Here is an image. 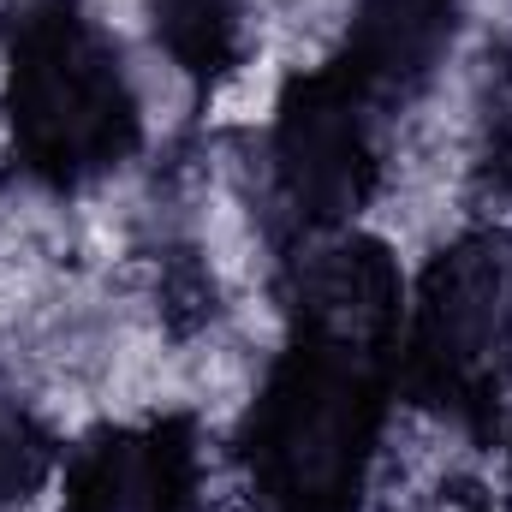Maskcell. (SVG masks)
Here are the masks:
<instances>
[{"instance_id": "2", "label": "cell", "mask_w": 512, "mask_h": 512, "mask_svg": "<svg viewBox=\"0 0 512 512\" xmlns=\"http://www.w3.org/2000/svg\"><path fill=\"white\" fill-rule=\"evenodd\" d=\"M382 423V370L292 346L251 417V477L268 512H352Z\"/></svg>"}, {"instance_id": "8", "label": "cell", "mask_w": 512, "mask_h": 512, "mask_svg": "<svg viewBox=\"0 0 512 512\" xmlns=\"http://www.w3.org/2000/svg\"><path fill=\"white\" fill-rule=\"evenodd\" d=\"M155 30L185 72H227L245 48V0H155Z\"/></svg>"}, {"instance_id": "1", "label": "cell", "mask_w": 512, "mask_h": 512, "mask_svg": "<svg viewBox=\"0 0 512 512\" xmlns=\"http://www.w3.org/2000/svg\"><path fill=\"white\" fill-rule=\"evenodd\" d=\"M6 114L42 179H90L137 143V102L114 42L72 6H36L12 36Z\"/></svg>"}, {"instance_id": "9", "label": "cell", "mask_w": 512, "mask_h": 512, "mask_svg": "<svg viewBox=\"0 0 512 512\" xmlns=\"http://www.w3.org/2000/svg\"><path fill=\"white\" fill-rule=\"evenodd\" d=\"M48 471V441L30 411L0 387V501H24Z\"/></svg>"}, {"instance_id": "5", "label": "cell", "mask_w": 512, "mask_h": 512, "mask_svg": "<svg viewBox=\"0 0 512 512\" xmlns=\"http://www.w3.org/2000/svg\"><path fill=\"white\" fill-rule=\"evenodd\" d=\"M292 316H298V346L387 370L405 316L387 251L370 239H334L310 251L292 274Z\"/></svg>"}, {"instance_id": "3", "label": "cell", "mask_w": 512, "mask_h": 512, "mask_svg": "<svg viewBox=\"0 0 512 512\" xmlns=\"http://www.w3.org/2000/svg\"><path fill=\"white\" fill-rule=\"evenodd\" d=\"M411 382L477 411L512 376V239L471 233L429 262L411 298Z\"/></svg>"}, {"instance_id": "6", "label": "cell", "mask_w": 512, "mask_h": 512, "mask_svg": "<svg viewBox=\"0 0 512 512\" xmlns=\"http://www.w3.org/2000/svg\"><path fill=\"white\" fill-rule=\"evenodd\" d=\"M197 441L185 423H137L96 435L66 471V512H191Z\"/></svg>"}, {"instance_id": "4", "label": "cell", "mask_w": 512, "mask_h": 512, "mask_svg": "<svg viewBox=\"0 0 512 512\" xmlns=\"http://www.w3.org/2000/svg\"><path fill=\"white\" fill-rule=\"evenodd\" d=\"M376 120L382 102H370L340 66H322L286 90L274 120V173L304 221L334 227L364 209L382 173Z\"/></svg>"}, {"instance_id": "7", "label": "cell", "mask_w": 512, "mask_h": 512, "mask_svg": "<svg viewBox=\"0 0 512 512\" xmlns=\"http://www.w3.org/2000/svg\"><path fill=\"white\" fill-rule=\"evenodd\" d=\"M459 24V0H358L346 54L334 60L370 102H405L429 84L435 60L447 54Z\"/></svg>"}, {"instance_id": "10", "label": "cell", "mask_w": 512, "mask_h": 512, "mask_svg": "<svg viewBox=\"0 0 512 512\" xmlns=\"http://www.w3.org/2000/svg\"><path fill=\"white\" fill-rule=\"evenodd\" d=\"M489 155L512 179V54H507V66L495 72V90H489Z\"/></svg>"}]
</instances>
